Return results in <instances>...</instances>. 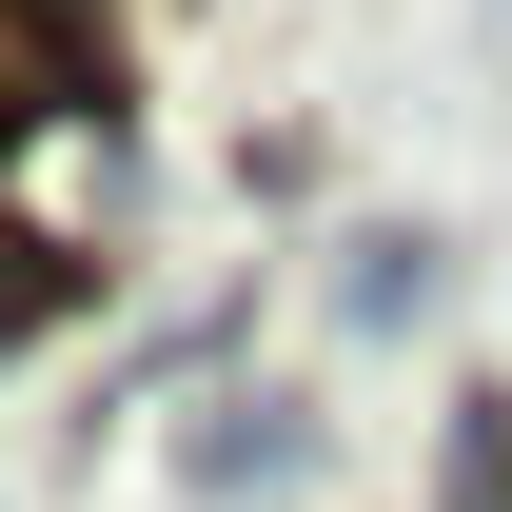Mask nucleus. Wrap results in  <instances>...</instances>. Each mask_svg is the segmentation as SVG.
<instances>
[{
	"mask_svg": "<svg viewBox=\"0 0 512 512\" xmlns=\"http://www.w3.org/2000/svg\"><path fill=\"white\" fill-rule=\"evenodd\" d=\"M178 473H197V493H296V473H316V434H296L276 394H217V414L178 434Z\"/></svg>",
	"mask_w": 512,
	"mask_h": 512,
	"instance_id": "obj_1",
	"label": "nucleus"
},
{
	"mask_svg": "<svg viewBox=\"0 0 512 512\" xmlns=\"http://www.w3.org/2000/svg\"><path fill=\"white\" fill-rule=\"evenodd\" d=\"M453 512H512V434H453Z\"/></svg>",
	"mask_w": 512,
	"mask_h": 512,
	"instance_id": "obj_3",
	"label": "nucleus"
},
{
	"mask_svg": "<svg viewBox=\"0 0 512 512\" xmlns=\"http://www.w3.org/2000/svg\"><path fill=\"white\" fill-rule=\"evenodd\" d=\"M20 316H40V276H0V355H20Z\"/></svg>",
	"mask_w": 512,
	"mask_h": 512,
	"instance_id": "obj_4",
	"label": "nucleus"
},
{
	"mask_svg": "<svg viewBox=\"0 0 512 512\" xmlns=\"http://www.w3.org/2000/svg\"><path fill=\"white\" fill-rule=\"evenodd\" d=\"M355 316H375V335H394V316H434V256H414V237H375V256H355Z\"/></svg>",
	"mask_w": 512,
	"mask_h": 512,
	"instance_id": "obj_2",
	"label": "nucleus"
}]
</instances>
